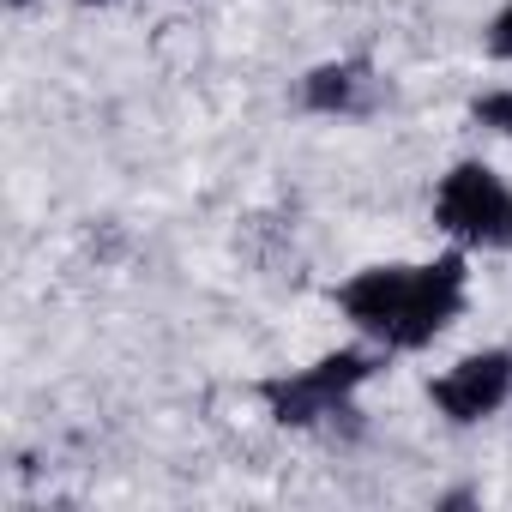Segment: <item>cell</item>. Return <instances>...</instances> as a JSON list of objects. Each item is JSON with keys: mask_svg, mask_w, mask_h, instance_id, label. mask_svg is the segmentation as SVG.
<instances>
[{"mask_svg": "<svg viewBox=\"0 0 512 512\" xmlns=\"http://www.w3.org/2000/svg\"><path fill=\"white\" fill-rule=\"evenodd\" d=\"M338 302L362 332H374L398 350H416L434 332H446L452 314L464 308V260L446 253L434 266H374L356 284H344Z\"/></svg>", "mask_w": 512, "mask_h": 512, "instance_id": "cell-1", "label": "cell"}, {"mask_svg": "<svg viewBox=\"0 0 512 512\" xmlns=\"http://www.w3.org/2000/svg\"><path fill=\"white\" fill-rule=\"evenodd\" d=\"M434 223L476 247H512V193L494 169L458 163L434 193Z\"/></svg>", "mask_w": 512, "mask_h": 512, "instance_id": "cell-2", "label": "cell"}, {"mask_svg": "<svg viewBox=\"0 0 512 512\" xmlns=\"http://www.w3.org/2000/svg\"><path fill=\"white\" fill-rule=\"evenodd\" d=\"M368 374H374V362H368L362 350H338V356L314 362L308 374L266 380V386H260V398L272 404V416H278V422H290V428H314V422L338 416V410H344V398H350Z\"/></svg>", "mask_w": 512, "mask_h": 512, "instance_id": "cell-3", "label": "cell"}, {"mask_svg": "<svg viewBox=\"0 0 512 512\" xmlns=\"http://www.w3.org/2000/svg\"><path fill=\"white\" fill-rule=\"evenodd\" d=\"M512 392V356L506 350H482V356H464L446 380H434V404L452 416V422H482L506 404Z\"/></svg>", "mask_w": 512, "mask_h": 512, "instance_id": "cell-4", "label": "cell"}, {"mask_svg": "<svg viewBox=\"0 0 512 512\" xmlns=\"http://www.w3.org/2000/svg\"><path fill=\"white\" fill-rule=\"evenodd\" d=\"M362 85H368L362 67H320V73H308L302 103L320 109V115H350V109L362 103Z\"/></svg>", "mask_w": 512, "mask_h": 512, "instance_id": "cell-5", "label": "cell"}, {"mask_svg": "<svg viewBox=\"0 0 512 512\" xmlns=\"http://www.w3.org/2000/svg\"><path fill=\"white\" fill-rule=\"evenodd\" d=\"M476 121H482V127H500V133H512V91L476 97Z\"/></svg>", "mask_w": 512, "mask_h": 512, "instance_id": "cell-6", "label": "cell"}, {"mask_svg": "<svg viewBox=\"0 0 512 512\" xmlns=\"http://www.w3.org/2000/svg\"><path fill=\"white\" fill-rule=\"evenodd\" d=\"M488 49H494L500 61H512V7L494 19V31H488Z\"/></svg>", "mask_w": 512, "mask_h": 512, "instance_id": "cell-7", "label": "cell"}, {"mask_svg": "<svg viewBox=\"0 0 512 512\" xmlns=\"http://www.w3.org/2000/svg\"><path fill=\"white\" fill-rule=\"evenodd\" d=\"M85 7H103V0H85Z\"/></svg>", "mask_w": 512, "mask_h": 512, "instance_id": "cell-8", "label": "cell"}, {"mask_svg": "<svg viewBox=\"0 0 512 512\" xmlns=\"http://www.w3.org/2000/svg\"><path fill=\"white\" fill-rule=\"evenodd\" d=\"M13 7H25V0H13Z\"/></svg>", "mask_w": 512, "mask_h": 512, "instance_id": "cell-9", "label": "cell"}]
</instances>
